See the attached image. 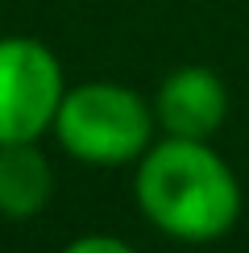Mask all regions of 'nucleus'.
<instances>
[{"label":"nucleus","mask_w":249,"mask_h":253,"mask_svg":"<svg viewBox=\"0 0 249 253\" xmlns=\"http://www.w3.org/2000/svg\"><path fill=\"white\" fill-rule=\"evenodd\" d=\"M133 195L141 216L162 237L208 245L233 233L241 216V183L212 141L162 137L133 166Z\"/></svg>","instance_id":"nucleus-1"},{"label":"nucleus","mask_w":249,"mask_h":253,"mask_svg":"<svg viewBox=\"0 0 249 253\" xmlns=\"http://www.w3.org/2000/svg\"><path fill=\"white\" fill-rule=\"evenodd\" d=\"M154 104L133 87L112 79H87L67 87L54 117V141L71 162L117 170L137 166V158L154 145Z\"/></svg>","instance_id":"nucleus-2"},{"label":"nucleus","mask_w":249,"mask_h":253,"mask_svg":"<svg viewBox=\"0 0 249 253\" xmlns=\"http://www.w3.org/2000/svg\"><path fill=\"white\" fill-rule=\"evenodd\" d=\"M67 96L58 54L42 38H0V145L38 141L54 129L58 104Z\"/></svg>","instance_id":"nucleus-3"},{"label":"nucleus","mask_w":249,"mask_h":253,"mask_svg":"<svg viewBox=\"0 0 249 253\" xmlns=\"http://www.w3.org/2000/svg\"><path fill=\"white\" fill-rule=\"evenodd\" d=\"M154 121L162 137H195L212 141L228 121V83L212 67H174L154 91Z\"/></svg>","instance_id":"nucleus-4"},{"label":"nucleus","mask_w":249,"mask_h":253,"mask_svg":"<svg viewBox=\"0 0 249 253\" xmlns=\"http://www.w3.org/2000/svg\"><path fill=\"white\" fill-rule=\"evenodd\" d=\"M54 199V166L38 141L0 145V216L34 220Z\"/></svg>","instance_id":"nucleus-5"},{"label":"nucleus","mask_w":249,"mask_h":253,"mask_svg":"<svg viewBox=\"0 0 249 253\" xmlns=\"http://www.w3.org/2000/svg\"><path fill=\"white\" fill-rule=\"evenodd\" d=\"M62 253H137L129 245V241H121V237H112V233H83L75 237Z\"/></svg>","instance_id":"nucleus-6"}]
</instances>
